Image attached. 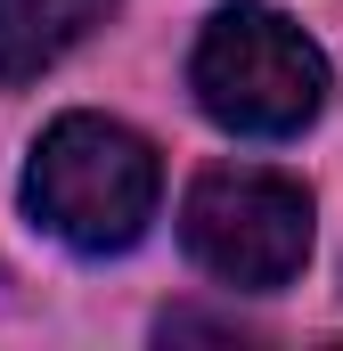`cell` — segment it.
Here are the masks:
<instances>
[{
	"label": "cell",
	"mask_w": 343,
	"mask_h": 351,
	"mask_svg": "<svg viewBox=\"0 0 343 351\" xmlns=\"http://www.w3.org/2000/svg\"><path fill=\"white\" fill-rule=\"evenodd\" d=\"M156 196H164L156 147L106 114H58L25 172L33 229H49L74 254H131L156 221Z\"/></svg>",
	"instance_id": "cell-1"
},
{
	"label": "cell",
	"mask_w": 343,
	"mask_h": 351,
	"mask_svg": "<svg viewBox=\"0 0 343 351\" xmlns=\"http://www.w3.org/2000/svg\"><path fill=\"white\" fill-rule=\"evenodd\" d=\"M188 90L237 139H294L327 106V58L294 16H278L261 0H237L196 33Z\"/></svg>",
	"instance_id": "cell-2"
},
{
	"label": "cell",
	"mask_w": 343,
	"mask_h": 351,
	"mask_svg": "<svg viewBox=\"0 0 343 351\" xmlns=\"http://www.w3.org/2000/svg\"><path fill=\"white\" fill-rule=\"evenodd\" d=\"M180 245L221 286H286L311 262V188L254 164H213L180 204Z\"/></svg>",
	"instance_id": "cell-3"
},
{
	"label": "cell",
	"mask_w": 343,
	"mask_h": 351,
	"mask_svg": "<svg viewBox=\"0 0 343 351\" xmlns=\"http://www.w3.org/2000/svg\"><path fill=\"white\" fill-rule=\"evenodd\" d=\"M115 0H0V90L49 74L90 25H106Z\"/></svg>",
	"instance_id": "cell-4"
}]
</instances>
